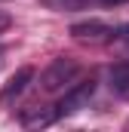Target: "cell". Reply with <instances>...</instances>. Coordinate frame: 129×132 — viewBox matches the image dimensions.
<instances>
[{
  "instance_id": "obj_1",
  "label": "cell",
  "mask_w": 129,
  "mask_h": 132,
  "mask_svg": "<svg viewBox=\"0 0 129 132\" xmlns=\"http://www.w3.org/2000/svg\"><path fill=\"white\" fill-rule=\"evenodd\" d=\"M80 74V65L74 62V59H52L49 62V68L40 74V86L46 89V92H59L64 83H71L74 77Z\"/></svg>"
},
{
  "instance_id": "obj_2",
  "label": "cell",
  "mask_w": 129,
  "mask_h": 132,
  "mask_svg": "<svg viewBox=\"0 0 129 132\" xmlns=\"http://www.w3.org/2000/svg\"><path fill=\"white\" fill-rule=\"evenodd\" d=\"M92 95H95V80H92V77H89V80H80V83L71 86L62 95V101L55 104V117H71V114L89 108V98H92Z\"/></svg>"
},
{
  "instance_id": "obj_3",
  "label": "cell",
  "mask_w": 129,
  "mask_h": 132,
  "mask_svg": "<svg viewBox=\"0 0 129 132\" xmlns=\"http://www.w3.org/2000/svg\"><path fill=\"white\" fill-rule=\"evenodd\" d=\"M31 80H34V68H31V65L19 68V71L6 80V86L0 89V101H3V104H12V101L28 89V83H31Z\"/></svg>"
},
{
  "instance_id": "obj_4",
  "label": "cell",
  "mask_w": 129,
  "mask_h": 132,
  "mask_svg": "<svg viewBox=\"0 0 129 132\" xmlns=\"http://www.w3.org/2000/svg\"><path fill=\"white\" fill-rule=\"evenodd\" d=\"M71 37L74 40H89V43H98V40H104V37H114V28L111 25H104V22H80V25H74L71 28Z\"/></svg>"
},
{
  "instance_id": "obj_5",
  "label": "cell",
  "mask_w": 129,
  "mask_h": 132,
  "mask_svg": "<svg viewBox=\"0 0 129 132\" xmlns=\"http://www.w3.org/2000/svg\"><path fill=\"white\" fill-rule=\"evenodd\" d=\"M108 83H111V92L114 95H120V98L129 101V62H120V65L111 68Z\"/></svg>"
},
{
  "instance_id": "obj_6",
  "label": "cell",
  "mask_w": 129,
  "mask_h": 132,
  "mask_svg": "<svg viewBox=\"0 0 129 132\" xmlns=\"http://www.w3.org/2000/svg\"><path fill=\"white\" fill-rule=\"evenodd\" d=\"M55 120V111H46V108H28L22 114V126H49Z\"/></svg>"
},
{
  "instance_id": "obj_7",
  "label": "cell",
  "mask_w": 129,
  "mask_h": 132,
  "mask_svg": "<svg viewBox=\"0 0 129 132\" xmlns=\"http://www.w3.org/2000/svg\"><path fill=\"white\" fill-rule=\"evenodd\" d=\"M46 9H55V12H77V9H86L89 0H40Z\"/></svg>"
},
{
  "instance_id": "obj_8",
  "label": "cell",
  "mask_w": 129,
  "mask_h": 132,
  "mask_svg": "<svg viewBox=\"0 0 129 132\" xmlns=\"http://www.w3.org/2000/svg\"><path fill=\"white\" fill-rule=\"evenodd\" d=\"M114 37H120V40H126V43H129V25L117 28V31H114Z\"/></svg>"
},
{
  "instance_id": "obj_9",
  "label": "cell",
  "mask_w": 129,
  "mask_h": 132,
  "mask_svg": "<svg viewBox=\"0 0 129 132\" xmlns=\"http://www.w3.org/2000/svg\"><path fill=\"white\" fill-rule=\"evenodd\" d=\"M9 25H12V19H9V15H6V12H0V34L6 31V28H9Z\"/></svg>"
},
{
  "instance_id": "obj_10",
  "label": "cell",
  "mask_w": 129,
  "mask_h": 132,
  "mask_svg": "<svg viewBox=\"0 0 129 132\" xmlns=\"http://www.w3.org/2000/svg\"><path fill=\"white\" fill-rule=\"evenodd\" d=\"M101 3H108V6H120V3H129V0H101Z\"/></svg>"
}]
</instances>
